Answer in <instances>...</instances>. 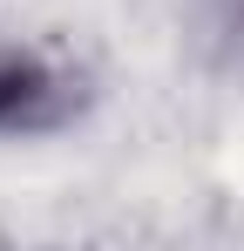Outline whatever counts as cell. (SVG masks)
I'll use <instances>...</instances> for the list:
<instances>
[{
	"label": "cell",
	"mask_w": 244,
	"mask_h": 251,
	"mask_svg": "<svg viewBox=\"0 0 244 251\" xmlns=\"http://www.w3.org/2000/svg\"><path fill=\"white\" fill-rule=\"evenodd\" d=\"M68 116H75V82L34 48H0V136H41Z\"/></svg>",
	"instance_id": "obj_1"
}]
</instances>
